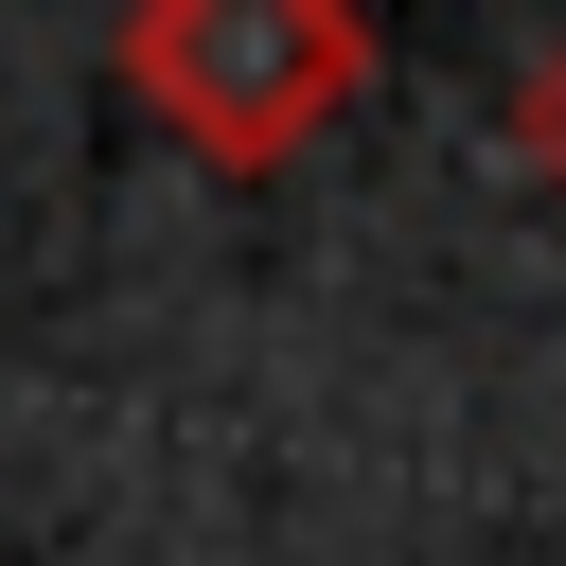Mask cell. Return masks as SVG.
<instances>
[{
  "label": "cell",
  "instance_id": "obj_1",
  "mask_svg": "<svg viewBox=\"0 0 566 566\" xmlns=\"http://www.w3.org/2000/svg\"><path fill=\"white\" fill-rule=\"evenodd\" d=\"M106 71L212 177H283L336 106H371V18H336V0H142L106 35Z\"/></svg>",
  "mask_w": 566,
  "mask_h": 566
},
{
  "label": "cell",
  "instance_id": "obj_2",
  "mask_svg": "<svg viewBox=\"0 0 566 566\" xmlns=\"http://www.w3.org/2000/svg\"><path fill=\"white\" fill-rule=\"evenodd\" d=\"M513 159H531V195H566V35H531V71H513Z\"/></svg>",
  "mask_w": 566,
  "mask_h": 566
}]
</instances>
